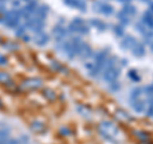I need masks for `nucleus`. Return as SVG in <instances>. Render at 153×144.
Returning a JSON list of instances; mask_svg holds the SVG:
<instances>
[{"label": "nucleus", "instance_id": "36", "mask_svg": "<svg viewBox=\"0 0 153 144\" xmlns=\"http://www.w3.org/2000/svg\"><path fill=\"white\" fill-rule=\"evenodd\" d=\"M60 134L61 135H64V137H68V135L71 134V131H70V129H68V128H61L60 129Z\"/></svg>", "mask_w": 153, "mask_h": 144}, {"label": "nucleus", "instance_id": "23", "mask_svg": "<svg viewBox=\"0 0 153 144\" xmlns=\"http://www.w3.org/2000/svg\"><path fill=\"white\" fill-rule=\"evenodd\" d=\"M115 116H116V119H119V120H124V121H131L133 120V117L130 116V114L129 112H126L125 110H123V108H117L116 110V115H115Z\"/></svg>", "mask_w": 153, "mask_h": 144}, {"label": "nucleus", "instance_id": "20", "mask_svg": "<svg viewBox=\"0 0 153 144\" xmlns=\"http://www.w3.org/2000/svg\"><path fill=\"white\" fill-rule=\"evenodd\" d=\"M144 94L143 93V87H135L130 91V94H129V101H135V99H139L142 98V96Z\"/></svg>", "mask_w": 153, "mask_h": 144}, {"label": "nucleus", "instance_id": "10", "mask_svg": "<svg viewBox=\"0 0 153 144\" xmlns=\"http://www.w3.org/2000/svg\"><path fill=\"white\" fill-rule=\"evenodd\" d=\"M138 42V40L134 36H131V35H128V36H124L123 37V40H121V42H120V47L123 50H125V51H130L133 47H134V45H135Z\"/></svg>", "mask_w": 153, "mask_h": 144}, {"label": "nucleus", "instance_id": "34", "mask_svg": "<svg viewBox=\"0 0 153 144\" xmlns=\"http://www.w3.org/2000/svg\"><path fill=\"white\" fill-rule=\"evenodd\" d=\"M108 88L111 89L112 92H117V91L121 88V85H120V83H119V80H115V82H112V83L108 84Z\"/></svg>", "mask_w": 153, "mask_h": 144}, {"label": "nucleus", "instance_id": "6", "mask_svg": "<svg viewBox=\"0 0 153 144\" xmlns=\"http://www.w3.org/2000/svg\"><path fill=\"white\" fill-rule=\"evenodd\" d=\"M25 27L31 30L33 33H40V32H44V28H45V21L37 18V17H31L30 19H27L25 22Z\"/></svg>", "mask_w": 153, "mask_h": 144}, {"label": "nucleus", "instance_id": "1", "mask_svg": "<svg viewBox=\"0 0 153 144\" xmlns=\"http://www.w3.org/2000/svg\"><path fill=\"white\" fill-rule=\"evenodd\" d=\"M82 40H80V37L78 36H74L71 38H66V40H64L63 42H60L59 44V49L64 52V55L68 57V59L73 60L75 59L76 56H78L79 54V50H80V46H82Z\"/></svg>", "mask_w": 153, "mask_h": 144}, {"label": "nucleus", "instance_id": "39", "mask_svg": "<svg viewBox=\"0 0 153 144\" xmlns=\"http://www.w3.org/2000/svg\"><path fill=\"white\" fill-rule=\"evenodd\" d=\"M22 38H23V40H25V41H30V37H28L27 35H25V36H23Z\"/></svg>", "mask_w": 153, "mask_h": 144}, {"label": "nucleus", "instance_id": "14", "mask_svg": "<svg viewBox=\"0 0 153 144\" xmlns=\"http://www.w3.org/2000/svg\"><path fill=\"white\" fill-rule=\"evenodd\" d=\"M23 87L28 89H37L42 87V80L40 78H30L23 82Z\"/></svg>", "mask_w": 153, "mask_h": 144}, {"label": "nucleus", "instance_id": "22", "mask_svg": "<svg viewBox=\"0 0 153 144\" xmlns=\"http://www.w3.org/2000/svg\"><path fill=\"white\" fill-rule=\"evenodd\" d=\"M116 18H117V21L120 22L119 24H121L123 27H125V26H129V23H130V18H129L125 13H124L123 10L120 12H117L116 14Z\"/></svg>", "mask_w": 153, "mask_h": 144}, {"label": "nucleus", "instance_id": "31", "mask_svg": "<svg viewBox=\"0 0 153 144\" xmlns=\"http://www.w3.org/2000/svg\"><path fill=\"white\" fill-rule=\"evenodd\" d=\"M0 83H10V75L5 71H0Z\"/></svg>", "mask_w": 153, "mask_h": 144}, {"label": "nucleus", "instance_id": "35", "mask_svg": "<svg viewBox=\"0 0 153 144\" xmlns=\"http://www.w3.org/2000/svg\"><path fill=\"white\" fill-rule=\"evenodd\" d=\"M51 64L54 66V69H56L57 71H66V73H68V69H65L59 61H51Z\"/></svg>", "mask_w": 153, "mask_h": 144}, {"label": "nucleus", "instance_id": "28", "mask_svg": "<svg viewBox=\"0 0 153 144\" xmlns=\"http://www.w3.org/2000/svg\"><path fill=\"white\" fill-rule=\"evenodd\" d=\"M114 35L116 37H124V27L121 24H116L114 26Z\"/></svg>", "mask_w": 153, "mask_h": 144}, {"label": "nucleus", "instance_id": "3", "mask_svg": "<svg viewBox=\"0 0 153 144\" xmlns=\"http://www.w3.org/2000/svg\"><path fill=\"white\" fill-rule=\"evenodd\" d=\"M21 19H22V13L21 9H10V10H5V13L1 16L0 22L3 23L8 28H18L21 26Z\"/></svg>", "mask_w": 153, "mask_h": 144}, {"label": "nucleus", "instance_id": "27", "mask_svg": "<svg viewBox=\"0 0 153 144\" xmlns=\"http://www.w3.org/2000/svg\"><path fill=\"white\" fill-rule=\"evenodd\" d=\"M147 108H146V115L148 117H152L153 116V99H151V98H148V101H147Z\"/></svg>", "mask_w": 153, "mask_h": 144}, {"label": "nucleus", "instance_id": "19", "mask_svg": "<svg viewBox=\"0 0 153 144\" xmlns=\"http://www.w3.org/2000/svg\"><path fill=\"white\" fill-rule=\"evenodd\" d=\"M47 13H49V7L45 5V4H41V5H38L36 12H35V17L42 19V21H46L47 18Z\"/></svg>", "mask_w": 153, "mask_h": 144}, {"label": "nucleus", "instance_id": "8", "mask_svg": "<svg viewBox=\"0 0 153 144\" xmlns=\"http://www.w3.org/2000/svg\"><path fill=\"white\" fill-rule=\"evenodd\" d=\"M52 33H54L55 41L57 42V44L63 42L64 40H66V37H68L69 35H71L68 28L63 24V22H60L59 24H56L54 28H52Z\"/></svg>", "mask_w": 153, "mask_h": 144}, {"label": "nucleus", "instance_id": "24", "mask_svg": "<svg viewBox=\"0 0 153 144\" xmlns=\"http://www.w3.org/2000/svg\"><path fill=\"white\" fill-rule=\"evenodd\" d=\"M128 78L130 80H133L134 83H139L140 82V75L138 74V71L135 69H130L128 71Z\"/></svg>", "mask_w": 153, "mask_h": 144}, {"label": "nucleus", "instance_id": "11", "mask_svg": "<svg viewBox=\"0 0 153 144\" xmlns=\"http://www.w3.org/2000/svg\"><path fill=\"white\" fill-rule=\"evenodd\" d=\"M64 4L73 9H78L80 12L87 10V3L84 0H64Z\"/></svg>", "mask_w": 153, "mask_h": 144}, {"label": "nucleus", "instance_id": "2", "mask_svg": "<svg viewBox=\"0 0 153 144\" xmlns=\"http://www.w3.org/2000/svg\"><path fill=\"white\" fill-rule=\"evenodd\" d=\"M117 64V57L116 56H110L106 60L102 71V78L106 83H112V82L117 80V78L120 76V68L116 65Z\"/></svg>", "mask_w": 153, "mask_h": 144}, {"label": "nucleus", "instance_id": "9", "mask_svg": "<svg viewBox=\"0 0 153 144\" xmlns=\"http://www.w3.org/2000/svg\"><path fill=\"white\" fill-rule=\"evenodd\" d=\"M38 5H40V4H38L37 0H31L30 3H26V5L23 8H21L22 18L25 19V21H27V19H30L31 17H33Z\"/></svg>", "mask_w": 153, "mask_h": 144}, {"label": "nucleus", "instance_id": "37", "mask_svg": "<svg viewBox=\"0 0 153 144\" xmlns=\"http://www.w3.org/2000/svg\"><path fill=\"white\" fill-rule=\"evenodd\" d=\"M8 64V59H7V57H5V55H1V54H0V65H7Z\"/></svg>", "mask_w": 153, "mask_h": 144}, {"label": "nucleus", "instance_id": "26", "mask_svg": "<svg viewBox=\"0 0 153 144\" xmlns=\"http://www.w3.org/2000/svg\"><path fill=\"white\" fill-rule=\"evenodd\" d=\"M134 135L142 142H146V140L149 139V134H148L147 131H143V130H135L134 131Z\"/></svg>", "mask_w": 153, "mask_h": 144}, {"label": "nucleus", "instance_id": "15", "mask_svg": "<svg viewBox=\"0 0 153 144\" xmlns=\"http://www.w3.org/2000/svg\"><path fill=\"white\" fill-rule=\"evenodd\" d=\"M130 106L133 107L134 111L138 112V114L144 112V111H146V108H147V101L142 99V98L135 99V101H131V102H130Z\"/></svg>", "mask_w": 153, "mask_h": 144}, {"label": "nucleus", "instance_id": "41", "mask_svg": "<svg viewBox=\"0 0 153 144\" xmlns=\"http://www.w3.org/2000/svg\"><path fill=\"white\" fill-rule=\"evenodd\" d=\"M143 3H151V0H142Z\"/></svg>", "mask_w": 153, "mask_h": 144}, {"label": "nucleus", "instance_id": "18", "mask_svg": "<svg viewBox=\"0 0 153 144\" xmlns=\"http://www.w3.org/2000/svg\"><path fill=\"white\" fill-rule=\"evenodd\" d=\"M89 24L92 27H94L96 30H98L100 32H103L108 28V24H106V23H105L103 21H101V19H96V18L89 19Z\"/></svg>", "mask_w": 153, "mask_h": 144}, {"label": "nucleus", "instance_id": "25", "mask_svg": "<svg viewBox=\"0 0 153 144\" xmlns=\"http://www.w3.org/2000/svg\"><path fill=\"white\" fill-rule=\"evenodd\" d=\"M32 130L33 131H36V133H41V131H44L45 130V124L44 122H41V121H33L32 122Z\"/></svg>", "mask_w": 153, "mask_h": 144}, {"label": "nucleus", "instance_id": "29", "mask_svg": "<svg viewBox=\"0 0 153 144\" xmlns=\"http://www.w3.org/2000/svg\"><path fill=\"white\" fill-rule=\"evenodd\" d=\"M44 96H45V97L49 99V101H54V99L56 98V93H55L52 89H49V88H46V89L44 91Z\"/></svg>", "mask_w": 153, "mask_h": 144}, {"label": "nucleus", "instance_id": "43", "mask_svg": "<svg viewBox=\"0 0 153 144\" xmlns=\"http://www.w3.org/2000/svg\"><path fill=\"white\" fill-rule=\"evenodd\" d=\"M7 1H8V0H7Z\"/></svg>", "mask_w": 153, "mask_h": 144}, {"label": "nucleus", "instance_id": "33", "mask_svg": "<svg viewBox=\"0 0 153 144\" xmlns=\"http://www.w3.org/2000/svg\"><path fill=\"white\" fill-rule=\"evenodd\" d=\"M135 30H138V31H139L140 33H142V35L143 36H144L146 35V33L148 32V28L144 26V24H143V23L142 22H139V23H137V24H135Z\"/></svg>", "mask_w": 153, "mask_h": 144}, {"label": "nucleus", "instance_id": "40", "mask_svg": "<svg viewBox=\"0 0 153 144\" xmlns=\"http://www.w3.org/2000/svg\"><path fill=\"white\" fill-rule=\"evenodd\" d=\"M149 10L153 13V4H152V3H151V9H149Z\"/></svg>", "mask_w": 153, "mask_h": 144}, {"label": "nucleus", "instance_id": "32", "mask_svg": "<svg viewBox=\"0 0 153 144\" xmlns=\"http://www.w3.org/2000/svg\"><path fill=\"white\" fill-rule=\"evenodd\" d=\"M26 30H27V28L25 26H19L18 28H16V32H14V33H16L17 37H21L22 38L23 36L26 35Z\"/></svg>", "mask_w": 153, "mask_h": 144}, {"label": "nucleus", "instance_id": "38", "mask_svg": "<svg viewBox=\"0 0 153 144\" xmlns=\"http://www.w3.org/2000/svg\"><path fill=\"white\" fill-rule=\"evenodd\" d=\"M149 50L153 52V41H151V42H149Z\"/></svg>", "mask_w": 153, "mask_h": 144}, {"label": "nucleus", "instance_id": "7", "mask_svg": "<svg viewBox=\"0 0 153 144\" xmlns=\"http://www.w3.org/2000/svg\"><path fill=\"white\" fill-rule=\"evenodd\" d=\"M92 9H93V12L100 13V14H103V16H106V17L112 16L114 12H115V9H114V7L111 5V4L101 1V0H97V1H94L93 5H92Z\"/></svg>", "mask_w": 153, "mask_h": 144}, {"label": "nucleus", "instance_id": "30", "mask_svg": "<svg viewBox=\"0 0 153 144\" xmlns=\"http://www.w3.org/2000/svg\"><path fill=\"white\" fill-rule=\"evenodd\" d=\"M75 110L78 111L80 115H83V116H89V114H91V110L87 108L85 106H76Z\"/></svg>", "mask_w": 153, "mask_h": 144}, {"label": "nucleus", "instance_id": "12", "mask_svg": "<svg viewBox=\"0 0 153 144\" xmlns=\"http://www.w3.org/2000/svg\"><path fill=\"white\" fill-rule=\"evenodd\" d=\"M33 41L37 46H46L50 41V36L45 32H40V33H35V37H33Z\"/></svg>", "mask_w": 153, "mask_h": 144}, {"label": "nucleus", "instance_id": "4", "mask_svg": "<svg viewBox=\"0 0 153 144\" xmlns=\"http://www.w3.org/2000/svg\"><path fill=\"white\" fill-rule=\"evenodd\" d=\"M98 130H100V134L106 140H110V142H115L116 138L120 135V129L111 121H102L98 126Z\"/></svg>", "mask_w": 153, "mask_h": 144}, {"label": "nucleus", "instance_id": "5", "mask_svg": "<svg viewBox=\"0 0 153 144\" xmlns=\"http://www.w3.org/2000/svg\"><path fill=\"white\" fill-rule=\"evenodd\" d=\"M68 30L70 33H78V35H88L89 33V27L87 26L84 19L82 18H74L73 21L69 23Z\"/></svg>", "mask_w": 153, "mask_h": 144}, {"label": "nucleus", "instance_id": "13", "mask_svg": "<svg viewBox=\"0 0 153 144\" xmlns=\"http://www.w3.org/2000/svg\"><path fill=\"white\" fill-rule=\"evenodd\" d=\"M93 55V50L92 47H91L87 42H82V46H80V50H79V54H78V57H80V59H88V57H91Z\"/></svg>", "mask_w": 153, "mask_h": 144}, {"label": "nucleus", "instance_id": "21", "mask_svg": "<svg viewBox=\"0 0 153 144\" xmlns=\"http://www.w3.org/2000/svg\"><path fill=\"white\" fill-rule=\"evenodd\" d=\"M121 10L126 14V16L130 18V17H134L137 14V8L133 5V4L130 3H126V4H124V8L121 9Z\"/></svg>", "mask_w": 153, "mask_h": 144}, {"label": "nucleus", "instance_id": "16", "mask_svg": "<svg viewBox=\"0 0 153 144\" xmlns=\"http://www.w3.org/2000/svg\"><path fill=\"white\" fill-rule=\"evenodd\" d=\"M130 51H131V54L135 56V57H143V56L146 55V52H147L144 44H142V42H139V41H138L137 44L134 45V47H133Z\"/></svg>", "mask_w": 153, "mask_h": 144}, {"label": "nucleus", "instance_id": "42", "mask_svg": "<svg viewBox=\"0 0 153 144\" xmlns=\"http://www.w3.org/2000/svg\"><path fill=\"white\" fill-rule=\"evenodd\" d=\"M23 1H26V3H30V1H31V0H23Z\"/></svg>", "mask_w": 153, "mask_h": 144}, {"label": "nucleus", "instance_id": "17", "mask_svg": "<svg viewBox=\"0 0 153 144\" xmlns=\"http://www.w3.org/2000/svg\"><path fill=\"white\" fill-rule=\"evenodd\" d=\"M142 23L147 28L153 30V13L151 10H146L144 12V14H143V17H142Z\"/></svg>", "mask_w": 153, "mask_h": 144}]
</instances>
